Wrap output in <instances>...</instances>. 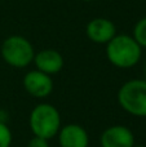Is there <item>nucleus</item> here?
Here are the masks:
<instances>
[{
  "instance_id": "4",
  "label": "nucleus",
  "mask_w": 146,
  "mask_h": 147,
  "mask_svg": "<svg viewBox=\"0 0 146 147\" xmlns=\"http://www.w3.org/2000/svg\"><path fill=\"white\" fill-rule=\"evenodd\" d=\"M1 57L9 66L23 69L34 61L35 51L26 38L20 35H12L1 44Z\"/></svg>"
},
{
  "instance_id": "12",
  "label": "nucleus",
  "mask_w": 146,
  "mask_h": 147,
  "mask_svg": "<svg viewBox=\"0 0 146 147\" xmlns=\"http://www.w3.org/2000/svg\"><path fill=\"white\" fill-rule=\"evenodd\" d=\"M27 147H49V145H48V140L34 136V138H31V140L28 141Z\"/></svg>"
},
{
  "instance_id": "11",
  "label": "nucleus",
  "mask_w": 146,
  "mask_h": 147,
  "mask_svg": "<svg viewBox=\"0 0 146 147\" xmlns=\"http://www.w3.org/2000/svg\"><path fill=\"white\" fill-rule=\"evenodd\" d=\"M12 143V133L5 125L4 121H0V147H9Z\"/></svg>"
},
{
  "instance_id": "5",
  "label": "nucleus",
  "mask_w": 146,
  "mask_h": 147,
  "mask_svg": "<svg viewBox=\"0 0 146 147\" xmlns=\"http://www.w3.org/2000/svg\"><path fill=\"white\" fill-rule=\"evenodd\" d=\"M23 86L28 94L36 98H45L53 90V81L51 75L34 70L25 75L23 78Z\"/></svg>"
},
{
  "instance_id": "14",
  "label": "nucleus",
  "mask_w": 146,
  "mask_h": 147,
  "mask_svg": "<svg viewBox=\"0 0 146 147\" xmlns=\"http://www.w3.org/2000/svg\"><path fill=\"white\" fill-rule=\"evenodd\" d=\"M145 78H146V65H145ZM146 80V79H145Z\"/></svg>"
},
{
  "instance_id": "7",
  "label": "nucleus",
  "mask_w": 146,
  "mask_h": 147,
  "mask_svg": "<svg viewBox=\"0 0 146 147\" xmlns=\"http://www.w3.org/2000/svg\"><path fill=\"white\" fill-rule=\"evenodd\" d=\"M100 143L101 147H133L135 136L124 125H113L102 133Z\"/></svg>"
},
{
  "instance_id": "2",
  "label": "nucleus",
  "mask_w": 146,
  "mask_h": 147,
  "mask_svg": "<svg viewBox=\"0 0 146 147\" xmlns=\"http://www.w3.org/2000/svg\"><path fill=\"white\" fill-rule=\"evenodd\" d=\"M30 128L36 137L49 140L61 129V116L54 106L40 103L30 114Z\"/></svg>"
},
{
  "instance_id": "3",
  "label": "nucleus",
  "mask_w": 146,
  "mask_h": 147,
  "mask_svg": "<svg viewBox=\"0 0 146 147\" xmlns=\"http://www.w3.org/2000/svg\"><path fill=\"white\" fill-rule=\"evenodd\" d=\"M118 101L128 114L146 117V80L135 79L123 84L119 89Z\"/></svg>"
},
{
  "instance_id": "15",
  "label": "nucleus",
  "mask_w": 146,
  "mask_h": 147,
  "mask_svg": "<svg viewBox=\"0 0 146 147\" xmlns=\"http://www.w3.org/2000/svg\"><path fill=\"white\" fill-rule=\"evenodd\" d=\"M133 147H146V146H133Z\"/></svg>"
},
{
  "instance_id": "10",
  "label": "nucleus",
  "mask_w": 146,
  "mask_h": 147,
  "mask_svg": "<svg viewBox=\"0 0 146 147\" xmlns=\"http://www.w3.org/2000/svg\"><path fill=\"white\" fill-rule=\"evenodd\" d=\"M133 39L140 44L141 48H146V17L137 21L133 27Z\"/></svg>"
},
{
  "instance_id": "13",
  "label": "nucleus",
  "mask_w": 146,
  "mask_h": 147,
  "mask_svg": "<svg viewBox=\"0 0 146 147\" xmlns=\"http://www.w3.org/2000/svg\"><path fill=\"white\" fill-rule=\"evenodd\" d=\"M82 1H87V3H89V1H95V0H82Z\"/></svg>"
},
{
  "instance_id": "8",
  "label": "nucleus",
  "mask_w": 146,
  "mask_h": 147,
  "mask_svg": "<svg viewBox=\"0 0 146 147\" xmlns=\"http://www.w3.org/2000/svg\"><path fill=\"white\" fill-rule=\"evenodd\" d=\"M61 147H88L89 138L87 130L78 124H67L58 132Z\"/></svg>"
},
{
  "instance_id": "1",
  "label": "nucleus",
  "mask_w": 146,
  "mask_h": 147,
  "mask_svg": "<svg viewBox=\"0 0 146 147\" xmlns=\"http://www.w3.org/2000/svg\"><path fill=\"white\" fill-rule=\"evenodd\" d=\"M142 48L131 35H115L106 44V56L111 65L119 69H131L141 59Z\"/></svg>"
},
{
  "instance_id": "9",
  "label": "nucleus",
  "mask_w": 146,
  "mask_h": 147,
  "mask_svg": "<svg viewBox=\"0 0 146 147\" xmlns=\"http://www.w3.org/2000/svg\"><path fill=\"white\" fill-rule=\"evenodd\" d=\"M36 70L47 74V75H54L59 72L64 67V57L61 53L54 49H44L34 57Z\"/></svg>"
},
{
  "instance_id": "6",
  "label": "nucleus",
  "mask_w": 146,
  "mask_h": 147,
  "mask_svg": "<svg viewBox=\"0 0 146 147\" xmlns=\"http://www.w3.org/2000/svg\"><path fill=\"white\" fill-rule=\"evenodd\" d=\"M85 32L91 41L96 44H107L116 35V27L107 18H93L88 22Z\"/></svg>"
}]
</instances>
